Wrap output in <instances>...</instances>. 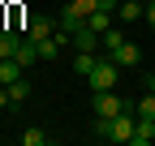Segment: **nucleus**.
<instances>
[{
    "label": "nucleus",
    "instance_id": "nucleus-9",
    "mask_svg": "<svg viewBox=\"0 0 155 146\" xmlns=\"http://www.w3.org/2000/svg\"><path fill=\"white\" fill-rule=\"evenodd\" d=\"M151 142H155V120L138 116V125H134V146H151Z\"/></svg>",
    "mask_w": 155,
    "mask_h": 146
},
{
    "label": "nucleus",
    "instance_id": "nucleus-7",
    "mask_svg": "<svg viewBox=\"0 0 155 146\" xmlns=\"http://www.w3.org/2000/svg\"><path fill=\"white\" fill-rule=\"evenodd\" d=\"M73 52H95L99 47V30H91V26H82V30H73Z\"/></svg>",
    "mask_w": 155,
    "mask_h": 146
},
{
    "label": "nucleus",
    "instance_id": "nucleus-8",
    "mask_svg": "<svg viewBox=\"0 0 155 146\" xmlns=\"http://www.w3.org/2000/svg\"><path fill=\"white\" fill-rule=\"evenodd\" d=\"M13 60L22 65V69H26V65H35V60H39V43H35V39H26V34H22V43H17V52H13Z\"/></svg>",
    "mask_w": 155,
    "mask_h": 146
},
{
    "label": "nucleus",
    "instance_id": "nucleus-17",
    "mask_svg": "<svg viewBox=\"0 0 155 146\" xmlns=\"http://www.w3.org/2000/svg\"><path fill=\"white\" fill-rule=\"evenodd\" d=\"M17 142H22V146H43L48 133H43V129H26V133H17Z\"/></svg>",
    "mask_w": 155,
    "mask_h": 146
},
{
    "label": "nucleus",
    "instance_id": "nucleus-18",
    "mask_svg": "<svg viewBox=\"0 0 155 146\" xmlns=\"http://www.w3.org/2000/svg\"><path fill=\"white\" fill-rule=\"evenodd\" d=\"M0 107H13V99H9V86H0Z\"/></svg>",
    "mask_w": 155,
    "mask_h": 146
},
{
    "label": "nucleus",
    "instance_id": "nucleus-19",
    "mask_svg": "<svg viewBox=\"0 0 155 146\" xmlns=\"http://www.w3.org/2000/svg\"><path fill=\"white\" fill-rule=\"evenodd\" d=\"M147 90H155V73H151V78H147Z\"/></svg>",
    "mask_w": 155,
    "mask_h": 146
},
{
    "label": "nucleus",
    "instance_id": "nucleus-4",
    "mask_svg": "<svg viewBox=\"0 0 155 146\" xmlns=\"http://www.w3.org/2000/svg\"><path fill=\"white\" fill-rule=\"evenodd\" d=\"M82 26H86V13H78V5L69 0V5L61 9V17H56V30H65L69 39H73V30H82Z\"/></svg>",
    "mask_w": 155,
    "mask_h": 146
},
{
    "label": "nucleus",
    "instance_id": "nucleus-1",
    "mask_svg": "<svg viewBox=\"0 0 155 146\" xmlns=\"http://www.w3.org/2000/svg\"><path fill=\"white\" fill-rule=\"evenodd\" d=\"M116 78H121V65L104 56L99 65L91 69V78H86V82H91V90H116Z\"/></svg>",
    "mask_w": 155,
    "mask_h": 146
},
{
    "label": "nucleus",
    "instance_id": "nucleus-6",
    "mask_svg": "<svg viewBox=\"0 0 155 146\" xmlns=\"http://www.w3.org/2000/svg\"><path fill=\"white\" fill-rule=\"evenodd\" d=\"M108 60H116V65H121V69H125V65H138V60H142V47L125 39V43H121V47H116V52H108Z\"/></svg>",
    "mask_w": 155,
    "mask_h": 146
},
{
    "label": "nucleus",
    "instance_id": "nucleus-16",
    "mask_svg": "<svg viewBox=\"0 0 155 146\" xmlns=\"http://www.w3.org/2000/svg\"><path fill=\"white\" fill-rule=\"evenodd\" d=\"M134 116H151V120H155V90H147V95L134 103Z\"/></svg>",
    "mask_w": 155,
    "mask_h": 146
},
{
    "label": "nucleus",
    "instance_id": "nucleus-10",
    "mask_svg": "<svg viewBox=\"0 0 155 146\" xmlns=\"http://www.w3.org/2000/svg\"><path fill=\"white\" fill-rule=\"evenodd\" d=\"M147 9H142V0H121V5H116V17H121V22H138Z\"/></svg>",
    "mask_w": 155,
    "mask_h": 146
},
{
    "label": "nucleus",
    "instance_id": "nucleus-11",
    "mask_svg": "<svg viewBox=\"0 0 155 146\" xmlns=\"http://www.w3.org/2000/svg\"><path fill=\"white\" fill-rule=\"evenodd\" d=\"M95 65H99V56H95V52H78V56H73V73H78V78H91Z\"/></svg>",
    "mask_w": 155,
    "mask_h": 146
},
{
    "label": "nucleus",
    "instance_id": "nucleus-12",
    "mask_svg": "<svg viewBox=\"0 0 155 146\" xmlns=\"http://www.w3.org/2000/svg\"><path fill=\"white\" fill-rule=\"evenodd\" d=\"M17 43H22V34H17V30H0V60H9L13 52H17Z\"/></svg>",
    "mask_w": 155,
    "mask_h": 146
},
{
    "label": "nucleus",
    "instance_id": "nucleus-2",
    "mask_svg": "<svg viewBox=\"0 0 155 146\" xmlns=\"http://www.w3.org/2000/svg\"><path fill=\"white\" fill-rule=\"evenodd\" d=\"M134 125H138V116H134V107H125V112L112 116V133L108 142H134Z\"/></svg>",
    "mask_w": 155,
    "mask_h": 146
},
{
    "label": "nucleus",
    "instance_id": "nucleus-13",
    "mask_svg": "<svg viewBox=\"0 0 155 146\" xmlns=\"http://www.w3.org/2000/svg\"><path fill=\"white\" fill-rule=\"evenodd\" d=\"M99 43H104V56H108V52H116V47L125 43V30H116V26H108V30L99 34Z\"/></svg>",
    "mask_w": 155,
    "mask_h": 146
},
{
    "label": "nucleus",
    "instance_id": "nucleus-5",
    "mask_svg": "<svg viewBox=\"0 0 155 146\" xmlns=\"http://www.w3.org/2000/svg\"><path fill=\"white\" fill-rule=\"evenodd\" d=\"M52 34H56V22H52V17H30V22H26V39H35V43L52 39Z\"/></svg>",
    "mask_w": 155,
    "mask_h": 146
},
{
    "label": "nucleus",
    "instance_id": "nucleus-14",
    "mask_svg": "<svg viewBox=\"0 0 155 146\" xmlns=\"http://www.w3.org/2000/svg\"><path fill=\"white\" fill-rule=\"evenodd\" d=\"M17 78H22V65H17L13 56L0 60V86H9V82H17Z\"/></svg>",
    "mask_w": 155,
    "mask_h": 146
},
{
    "label": "nucleus",
    "instance_id": "nucleus-3",
    "mask_svg": "<svg viewBox=\"0 0 155 146\" xmlns=\"http://www.w3.org/2000/svg\"><path fill=\"white\" fill-rule=\"evenodd\" d=\"M116 112H125V99L116 90H95V116H116Z\"/></svg>",
    "mask_w": 155,
    "mask_h": 146
},
{
    "label": "nucleus",
    "instance_id": "nucleus-15",
    "mask_svg": "<svg viewBox=\"0 0 155 146\" xmlns=\"http://www.w3.org/2000/svg\"><path fill=\"white\" fill-rule=\"evenodd\" d=\"M9 99H13V107H17V103H26V99H30V82H26V78L9 82Z\"/></svg>",
    "mask_w": 155,
    "mask_h": 146
}]
</instances>
